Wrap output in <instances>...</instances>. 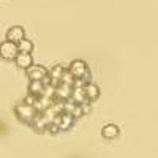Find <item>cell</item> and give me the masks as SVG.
<instances>
[{
	"instance_id": "5",
	"label": "cell",
	"mask_w": 158,
	"mask_h": 158,
	"mask_svg": "<svg viewBox=\"0 0 158 158\" xmlns=\"http://www.w3.org/2000/svg\"><path fill=\"white\" fill-rule=\"evenodd\" d=\"M22 38H25V32H24V29L21 27V25H13V27L8 29V32H6V40H10V41H13V43L18 44Z\"/></svg>"
},
{
	"instance_id": "9",
	"label": "cell",
	"mask_w": 158,
	"mask_h": 158,
	"mask_svg": "<svg viewBox=\"0 0 158 158\" xmlns=\"http://www.w3.org/2000/svg\"><path fill=\"white\" fill-rule=\"evenodd\" d=\"M101 135L104 136V138H108V139H114V138H117L118 136V128L115 127V125H106V127H103V130H101Z\"/></svg>"
},
{
	"instance_id": "8",
	"label": "cell",
	"mask_w": 158,
	"mask_h": 158,
	"mask_svg": "<svg viewBox=\"0 0 158 158\" xmlns=\"http://www.w3.org/2000/svg\"><path fill=\"white\" fill-rule=\"evenodd\" d=\"M44 87L46 85L43 84V81H30V84H29V94H32L35 97H40L43 94Z\"/></svg>"
},
{
	"instance_id": "1",
	"label": "cell",
	"mask_w": 158,
	"mask_h": 158,
	"mask_svg": "<svg viewBox=\"0 0 158 158\" xmlns=\"http://www.w3.org/2000/svg\"><path fill=\"white\" fill-rule=\"evenodd\" d=\"M70 73L76 77V79H82L84 84H89L92 82L90 81V71L87 68V63L84 60H74L71 65H70Z\"/></svg>"
},
{
	"instance_id": "2",
	"label": "cell",
	"mask_w": 158,
	"mask_h": 158,
	"mask_svg": "<svg viewBox=\"0 0 158 158\" xmlns=\"http://www.w3.org/2000/svg\"><path fill=\"white\" fill-rule=\"evenodd\" d=\"M18 54H19V51H18L16 43L10 41V40H5V41L0 43V57L3 60H15Z\"/></svg>"
},
{
	"instance_id": "3",
	"label": "cell",
	"mask_w": 158,
	"mask_h": 158,
	"mask_svg": "<svg viewBox=\"0 0 158 158\" xmlns=\"http://www.w3.org/2000/svg\"><path fill=\"white\" fill-rule=\"evenodd\" d=\"M15 111H16L18 117L21 118V120H24V122H33L35 115L38 114V111L35 109V106H30V104H25V103L18 104Z\"/></svg>"
},
{
	"instance_id": "7",
	"label": "cell",
	"mask_w": 158,
	"mask_h": 158,
	"mask_svg": "<svg viewBox=\"0 0 158 158\" xmlns=\"http://www.w3.org/2000/svg\"><path fill=\"white\" fill-rule=\"evenodd\" d=\"M84 90H85V98H87L89 101H95V100L100 97V89H98V85L92 84V82L85 84V85H84Z\"/></svg>"
},
{
	"instance_id": "6",
	"label": "cell",
	"mask_w": 158,
	"mask_h": 158,
	"mask_svg": "<svg viewBox=\"0 0 158 158\" xmlns=\"http://www.w3.org/2000/svg\"><path fill=\"white\" fill-rule=\"evenodd\" d=\"M15 62H16V65L19 68L27 70L33 65V57H32V54H27V52H19V54L16 56V59H15Z\"/></svg>"
},
{
	"instance_id": "4",
	"label": "cell",
	"mask_w": 158,
	"mask_h": 158,
	"mask_svg": "<svg viewBox=\"0 0 158 158\" xmlns=\"http://www.w3.org/2000/svg\"><path fill=\"white\" fill-rule=\"evenodd\" d=\"M27 76L30 81H43L46 76H49V71L44 67H41V65L33 63L30 68H27Z\"/></svg>"
},
{
	"instance_id": "10",
	"label": "cell",
	"mask_w": 158,
	"mask_h": 158,
	"mask_svg": "<svg viewBox=\"0 0 158 158\" xmlns=\"http://www.w3.org/2000/svg\"><path fill=\"white\" fill-rule=\"evenodd\" d=\"M18 51H19V52H27V54H32L33 43L30 41L29 38H22L21 41L18 43Z\"/></svg>"
}]
</instances>
